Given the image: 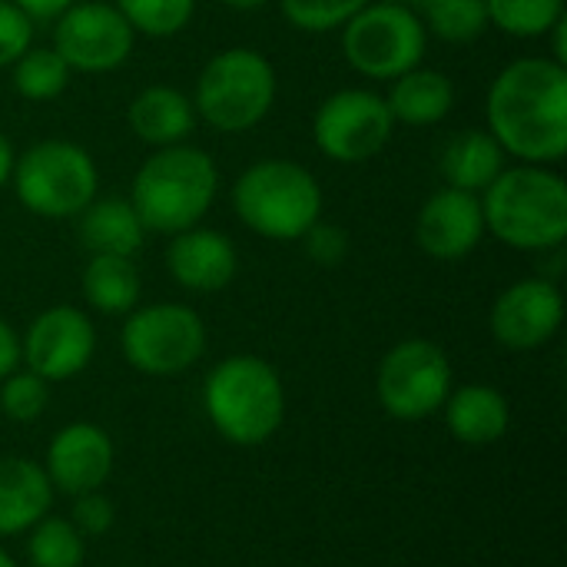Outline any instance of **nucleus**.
I'll return each mask as SVG.
<instances>
[{
    "mask_svg": "<svg viewBox=\"0 0 567 567\" xmlns=\"http://www.w3.org/2000/svg\"><path fill=\"white\" fill-rule=\"evenodd\" d=\"M488 133L525 163H558L567 153V66L548 56L508 63L488 90Z\"/></svg>",
    "mask_w": 567,
    "mask_h": 567,
    "instance_id": "obj_1",
    "label": "nucleus"
},
{
    "mask_svg": "<svg viewBox=\"0 0 567 567\" xmlns=\"http://www.w3.org/2000/svg\"><path fill=\"white\" fill-rule=\"evenodd\" d=\"M219 189V169L206 150L159 146L133 176L130 203L150 233L176 236L199 226Z\"/></svg>",
    "mask_w": 567,
    "mask_h": 567,
    "instance_id": "obj_2",
    "label": "nucleus"
},
{
    "mask_svg": "<svg viewBox=\"0 0 567 567\" xmlns=\"http://www.w3.org/2000/svg\"><path fill=\"white\" fill-rule=\"evenodd\" d=\"M485 229L512 249H558L567 239L565 179L538 163L502 169L482 196Z\"/></svg>",
    "mask_w": 567,
    "mask_h": 567,
    "instance_id": "obj_3",
    "label": "nucleus"
},
{
    "mask_svg": "<svg viewBox=\"0 0 567 567\" xmlns=\"http://www.w3.org/2000/svg\"><path fill=\"white\" fill-rule=\"evenodd\" d=\"M213 429L233 445L269 442L286 415V392L279 372L259 355L223 359L203 389Z\"/></svg>",
    "mask_w": 567,
    "mask_h": 567,
    "instance_id": "obj_4",
    "label": "nucleus"
},
{
    "mask_svg": "<svg viewBox=\"0 0 567 567\" xmlns=\"http://www.w3.org/2000/svg\"><path fill=\"white\" fill-rule=\"evenodd\" d=\"M233 209L262 239H302L322 216L319 179L292 159H259L233 186Z\"/></svg>",
    "mask_w": 567,
    "mask_h": 567,
    "instance_id": "obj_5",
    "label": "nucleus"
},
{
    "mask_svg": "<svg viewBox=\"0 0 567 567\" xmlns=\"http://www.w3.org/2000/svg\"><path fill=\"white\" fill-rule=\"evenodd\" d=\"M276 103V70L249 47L219 50L196 80L193 110L223 133H243L266 120Z\"/></svg>",
    "mask_w": 567,
    "mask_h": 567,
    "instance_id": "obj_6",
    "label": "nucleus"
},
{
    "mask_svg": "<svg viewBox=\"0 0 567 567\" xmlns=\"http://www.w3.org/2000/svg\"><path fill=\"white\" fill-rule=\"evenodd\" d=\"M13 193L23 209L43 219L80 216L100 186L93 156L66 140H43L13 159Z\"/></svg>",
    "mask_w": 567,
    "mask_h": 567,
    "instance_id": "obj_7",
    "label": "nucleus"
},
{
    "mask_svg": "<svg viewBox=\"0 0 567 567\" xmlns=\"http://www.w3.org/2000/svg\"><path fill=\"white\" fill-rule=\"evenodd\" d=\"M429 30L405 3H365L342 27V53L349 66L372 80H395L425 56Z\"/></svg>",
    "mask_w": 567,
    "mask_h": 567,
    "instance_id": "obj_8",
    "label": "nucleus"
},
{
    "mask_svg": "<svg viewBox=\"0 0 567 567\" xmlns=\"http://www.w3.org/2000/svg\"><path fill=\"white\" fill-rule=\"evenodd\" d=\"M206 349L203 319L179 302L133 309L123 326V355L146 375H179Z\"/></svg>",
    "mask_w": 567,
    "mask_h": 567,
    "instance_id": "obj_9",
    "label": "nucleus"
},
{
    "mask_svg": "<svg viewBox=\"0 0 567 567\" xmlns=\"http://www.w3.org/2000/svg\"><path fill=\"white\" fill-rule=\"evenodd\" d=\"M375 389L392 419L422 422L439 412L452 392L449 355L429 339H405L382 359Z\"/></svg>",
    "mask_w": 567,
    "mask_h": 567,
    "instance_id": "obj_10",
    "label": "nucleus"
},
{
    "mask_svg": "<svg viewBox=\"0 0 567 567\" xmlns=\"http://www.w3.org/2000/svg\"><path fill=\"white\" fill-rule=\"evenodd\" d=\"M395 130L385 96L372 90H339L326 96L312 116V140L336 163H365L379 156Z\"/></svg>",
    "mask_w": 567,
    "mask_h": 567,
    "instance_id": "obj_11",
    "label": "nucleus"
},
{
    "mask_svg": "<svg viewBox=\"0 0 567 567\" xmlns=\"http://www.w3.org/2000/svg\"><path fill=\"white\" fill-rule=\"evenodd\" d=\"M133 27L126 17L103 0L70 3L53 27V50L70 70L83 73H106L126 63L133 53Z\"/></svg>",
    "mask_w": 567,
    "mask_h": 567,
    "instance_id": "obj_12",
    "label": "nucleus"
},
{
    "mask_svg": "<svg viewBox=\"0 0 567 567\" xmlns=\"http://www.w3.org/2000/svg\"><path fill=\"white\" fill-rule=\"evenodd\" d=\"M20 349L33 375H40L43 382H63L90 365L96 332L86 312L73 306H53L30 322Z\"/></svg>",
    "mask_w": 567,
    "mask_h": 567,
    "instance_id": "obj_13",
    "label": "nucleus"
},
{
    "mask_svg": "<svg viewBox=\"0 0 567 567\" xmlns=\"http://www.w3.org/2000/svg\"><path fill=\"white\" fill-rule=\"evenodd\" d=\"M565 319V299L548 279H522L508 286L492 309V332L505 349H542Z\"/></svg>",
    "mask_w": 567,
    "mask_h": 567,
    "instance_id": "obj_14",
    "label": "nucleus"
},
{
    "mask_svg": "<svg viewBox=\"0 0 567 567\" xmlns=\"http://www.w3.org/2000/svg\"><path fill=\"white\" fill-rule=\"evenodd\" d=\"M485 236V213L478 193L465 189H439L425 199L415 219V239L425 256L455 262L465 259Z\"/></svg>",
    "mask_w": 567,
    "mask_h": 567,
    "instance_id": "obj_15",
    "label": "nucleus"
},
{
    "mask_svg": "<svg viewBox=\"0 0 567 567\" xmlns=\"http://www.w3.org/2000/svg\"><path fill=\"white\" fill-rule=\"evenodd\" d=\"M113 472V442L100 425L73 422L60 429L47 452V478L66 495L100 492Z\"/></svg>",
    "mask_w": 567,
    "mask_h": 567,
    "instance_id": "obj_16",
    "label": "nucleus"
},
{
    "mask_svg": "<svg viewBox=\"0 0 567 567\" xmlns=\"http://www.w3.org/2000/svg\"><path fill=\"white\" fill-rule=\"evenodd\" d=\"M239 266L236 246L229 236L216 233V229H183L173 236L169 249H166V269L169 276L193 292H219L233 282Z\"/></svg>",
    "mask_w": 567,
    "mask_h": 567,
    "instance_id": "obj_17",
    "label": "nucleus"
},
{
    "mask_svg": "<svg viewBox=\"0 0 567 567\" xmlns=\"http://www.w3.org/2000/svg\"><path fill=\"white\" fill-rule=\"evenodd\" d=\"M53 502L43 468L27 458H0V538L33 528Z\"/></svg>",
    "mask_w": 567,
    "mask_h": 567,
    "instance_id": "obj_18",
    "label": "nucleus"
},
{
    "mask_svg": "<svg viewBox=\"0 0 567 567\" xmlns=\"http://www.w3.org/2000/svg\"><path fill=\"white\" fill-rule=\"evenodd\" d=\"M439 169L452 189L485 193L505 169V150L488 130H462L445 140L439 153Z\"/></svg>",
    "mask_w": 567,
    "mask_h": 567,
    "instance_id": "obj_19",
    "label": "nucleus"
},
{
    "mask_svg": "<svg viewBox=\"0 0 567 567\" xmlns=\"http://www.w3.org/2000/svg\"><path fill=\"white\" fill-rule=\"evenodd\" d=\"M445 402H449L445 409L449 432L462 445H495L498 439H505L512 425L508 399L492 385H465Z\"/></svg>",
    "mask_w": 567,
    "mask_h": 567,
    "instance_id": "obj_20",
    "label": "nucleus"
},
{
    "mask_svg": "<svg viewBox=\"0 0 567 567\" xmlns=\"http://www.w3.org/2000/svg\"><path fill=\"white\" fill-rule=\"evenodd\" d=\"M196 110L176 86H146L130 103V126L150 146H176L193 133Z\"/></svg>",
    "mask_w": 567,
    "mask_h": 567,
    "instance_id": "obj_21",
    "label": "nucleus"
},
{
    "mask_svg": "<svg viewBox=\"0 0 567 567\" xmlns=\"http://www.w3.org/2000/svg\"><path fill=\"white\" fill-rule=\"evenodd\" d=\"M395 123H409V126H432L442 123L452 106H455V83L442 73V70H409L402 76H395L392 93L385 96Z\"/></svg>",
    "mask_w": 567,
    "mask_h": 567,
    "instance_id": "obj_22",
    "label": "nucleus"
},
{
    "mask_svg": "<svg viewBox=\"0 0 567 567\" xmlns=\"http://www.w3.org/2000/svg\"><path fill=\"white\" fill-rule=\"evenodd\" d=\"M143 223L130 199H100L80 213V243L93 256H130L143 246Z\"/></svg>",
    "mask_w": 567,
    "mask_h": 567,
    "instance_id": "obj_23",
    "label": "nucleus"
},
{
    "mask_svg": "<svg viewBox=\"0 0 567 567\" xmlns=\"http://www.w3.org/2000/svg\"><path fill=\"white\" fill-rule=\"evenodd\" d=\"M83 299L103 316H126L140 302V272L130 256H93L83 269Z\"/></svg>",
    "mask_w": 567,
    "mask_h": 567,
    "instance_id": "obj_24",
    "label": "nucleus"
},
{
    "mask_svg": "<svg viewBox=\"0 0 567 567\" xmlns=\"http://www.w3.org/2000/svg\"><path fill=\"white\" fill-rule=\"evenodd\" d=\"M415 13L445 43H472L488 27L485 0H415Z\"/></svg>",
    "mask_w": 567,
    "mask_h": 567,
    "instance_id": "obj_25",
    "label": "nucleus"
},
{
    "mask_svg": "<svg viewBox=\"0 0 567 567\" xmlns=\"http://www.w3.org/2000/svg\"><path fill=\"white\" fill-rule=\"evenodd\" d=\"M485 13L502 33L535 40L565 20V0H485Z\"/></svg>",
    "mask_w": 567,
    "mask_h": 567,
    "instance_id": "obj_26",
    "label": "nucleus"
},
{
    "mask_svg": "<svg viewBox=\"0 0 567 567\" xmlns=\"http://www.w3.org/2000/svg\"><path fill=\"white\" fill-rule=\"evenodd\" d=\"M70 83V66L53 47H30L13 60V86L23 100L47 103L56 100Z\"/></svg>",
    "mask_w": 567,
    "mask_h": 567,
    "instance_id": "obj_27",
    "label": "nucleus"
},
{
    "mask_svg": "<svg viewBox=\"0 0 567 567\" xmlns=\"http://www.w3.org/2000/svg\"><path fill=\"white\" fill-rule=\"evenodd\" d=\"M33 567H83L86 545L83 535L66 518H40L27 542Z\"/></svg>",
    "mask_w": 567,
    "mask_h": 567,
    "instance_id": "obj_28",
    "label": "nucleus"
},
{
    "mask_svg": "<svg viewBox=\"0 0 567 567\" xmlns=\"http://www.w3.org/2000/svg\"><path fill=\"white\" fill-rule=\"evenodd\" d=\"M113 7L126 17L133 33L173 37L193 20L196 0H116Z\"/></svg>",
    "mask_w": 567,
    "mask_h": 567,
    "instance_id": "obj_29",
    "label": "nucleus"
},
{
    "mask_svg": "<svg viewBox=\"0 0 567 567\" xmlns=\"http://www.w3.org/2000/svg\"><path fill=\"white\" fill-rule=\"evenodd\" d=\"M372 0H279L282 17L306 33H326L346 27Z\"/></svg>",
    "mask_w": 567,
    "mask_h": 567,
    "instance_id": "obj_30",
    "label": "nucleus"
},
{
    "mask_svg": "<svg viewBox=\"0 0 567 567\" xmlns=\"http://www.w3.org/2000/svg\"><path fill=\"white\" fill-rule=\"evenodd\" d=\"M50 402V389L33 372H10L0 385V409L13 422H33L43 415Z\"/></svg>",
    "mask_w": 567,
    "mask_h": 567,
    "instance_id": "obj_31",
    "label": "nucleus"
},
{
    "mask_svg": "<svg viewBox=\"0 0 567 567\" xmlns=\"http://www.w3.org/2000/svg\"><path fill=\"white\" fill-rule=\"evenodd\" d=\"M30 47H33V20L13 0H0V66H10Z\"/></svg>",
    "mask_w": 567,
    "mask_h": 567,
    "instance_id": "obj_32",
    "label": "nucleus"
},
{
    "mask_svg": "<svg viewBox=\"0 0 567 567\" xmlns=\"http://www.w3.org/2000/svg\"><path fill=\"white\" fill-rule=\"evenodd\" d=\"M302 239L309 259L322 269H336L349 256V233L336 223H312Z\"/></svg>",
    "mask_w": 567,
    "mask_h": 567,
    "instance_id": "obj_33",
    "label": "nucleus"
},
{
    "mask_svg": "<svg viewBox=\"0 0 567 567\" xmlns=\"http://www.w3.org/2000/svg\"><path fill=\"white\" fill-rule=\"evenodd\" d=\"M113 518H116V512H113V505H110V498H103L100 492H86V495H76V505H73V515H70V522H73V528L86 538H100V535H106L110 528H113Z\"/></svg>",
    "mask_w": 567,
    "mask_h": 567,
    "instance_id": "obj_34",
    "label": "nucleus"
},
{
    "mask_svg": "<svg viewBox=\"0 0 567 567\" xmlns=\"http://www.w3.org/2000/svg\"><path fill=\"white\" fill-rule=\"evenodd\" d=\"M20 359H23L20 339H17V332L10 329V322L0 319V382H3L10 372H17Z\"/></svg>",
    "mask_w": 567,
    "mask_h": 567,
    "instance_id": "obj_35",
    "label": "nucleus"
},
{
    "mask_svg": "<svg viewBox=\"0 0 567 567\" xmlns=\"http://www.w3.org/2000/svg\"><path fill=\"white\" fill-rule=\"evenodd\" d=\"M30 20H56L70 3H76V0H13Z\"/></svg>",
    "mask_w": 567,
    "mask_h": 567,
    "instance_id": "obj_36",
    "label": "nucleus"
},
{
    "mask_svg": "<svg viewBox=\"0 0 567 567\" xmlns=\"http://www.w3.org/2000/svg\"><path fill=\"white\" fill-rule=\"evenodd\" d=\"M13 159H17V156H13V146H10V140H7V136L0 133V189H3L7 183H10V173H13Z\"/></svg>",
    "mask_w": 567,
    "mask_h": 567,
    "instance_id": "obj_37",
    "label": "nucleus"
},
{
    "mask_svg": "<svg viewBox=\"0 0 567 567\" xmlns=\"http://www.w3.org/2000/svg\"><path fill=\"white\" fill-rule=\"evenodd\" d=\"M226 7H233V10H259V7H266L269 0H223Z\"/></svg>",
    "mask_w": 567,
    "mask_h": 567,
    "instance_id": "obj_38",
    "label": "nucleus"
},
{
    "mask_svg": "<svg viewBox=\"0 0 567 567\" xmlns=\"http://www.w3.org/2000/svg\"><path fill=\"white\" fill-rule=\"evenodd\" d=\"M0 567H17L13 561H10V555H7V551H0Z\"/></svg>",
    "mask_w": 567,
    "mask_h": 567,
    "instance_id": "obj_39",
    "label": "nucleus"
}]
</instances>
